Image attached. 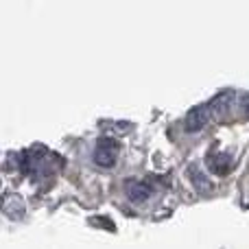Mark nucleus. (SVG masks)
Wrapping results in <instances>:
<instances>
[{"label": "nucleus", "mask_w": 249, "mask_h": 249, "mask_svg": "<svg viewBox=\"0 0 249 249\" xmlns=\"http://www.w3.org/2000/svg\"><path fill=\"white\" fill-rule=\"evenodd\" d=\"M212 109H214V103H201L197 107H193L186 116V129L188 131H199L203 129L212 118Z\"/></svg>", "instance_id": "1"}, {"label": "nucleus", "mask_w": 249, "mask_h": 249, "mask_svg": "<svg viewBox=\"0 0 249 249\" xmlns=\"http://www.w3.org/2000/svg\"><path fill=\"white\" fill-rule=\"evenodd\" d=\"M118 158V142L112 140V138H103L99 140L94 151V162L101 164V166H112Z\"/></svg>", "instance_id": "2"}, {"label": "nucleus", "mask_w": 249, "mask_h": 249, "mask_svg": "<svg viewBox=\"0 0 249 249\" xmlns=\"http://www.w3.org/2000/svg\"><path fill=\"white\" fill-rule=\"evenodd\" d=\"M124 186H127V197L131 199V201H136V203H140V201H144V199H149L151 193H153V188H151L149 181L129 179Z\"/></svg>", "instance_id": "3"}, {"label": "nucleus", "mask_w": 249, "mask_h": 249, "mask_svg": "<svg viewBox=\"0 0 249 249\" xmlns=\"http://www.w3.org/2000/svg\"><path fill=\"white\" fill-rule=\"evenodd\" d=\"M190 179H193L195 188H197L199 193L208 195V193H210V190H212V181L208 179V177L203 175L201 171H197V168H190Z\"/></svg>", "instance_id": "4"}, {"label": "nucleus", "mask_w": 249, "mask_h": 249, "mask_svg": "<svg viewBox=\"0 0 249 249\" xmlns=\"http://www.w3.org/2000/svg\"><path fill=\"white\" fill-rule=\"evenodd\" d=\"M228 168H230V155L228 153H219V155H214V158L210 160V171L216 173V175L225 173Z\"/></svg>", "instance_id": "5"}, {"label": "nucleus", "mask_w": 249, "mask_h": 249, "mask_svg": "<svg viewBox=\"0 0 249 249\" xmlns=\"http://www.w3.org/2000/svg\"><path fill=\"white\" fill-rule=\"evenodd\" d=\"M243 114L249 116V96H247V99H243Z\"/></svg>", "instance_id": "6"}]
</instances>
